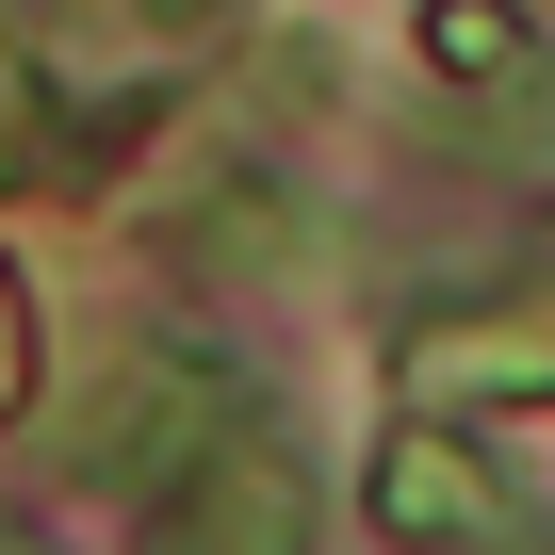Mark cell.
<instances>
[{
	"mask_svg": "<svg viewBox=\"0 0 555 555\" xmlns=\"http://www.w3.org/2000/svg\"><path fill=\"white\" fill-rule=\"evenodd\" d=\"M229 425H245L229 360H196V344H147V360H115V376L82 392V441H66V457H82L99 490L164 506V490H180V474H196V457H212Z\"/></svg>",
	"mask_w": 555,
	"mask_h": 555,
	"instance_id": "obj_1",
	"label": "cell"
},
{
	"mask_svg": "<svg viewBox=\"0 0 555 555\" xmlns=\"http://www.w3.org/2000/svg\"><path fill=\"white\" fill-rule=\"evenodd\" d=\"M376 522L409 555H522V490L457 441V425H392L376 441Z\"/></svg>",
	"mask_w": 555,
	"mask_h": 555,
	"instance_id": "obj_2",
	"label": "cell"
},
{
	"mask_svg": "<svg viewBox=\"0 0 555 555\" xmlns=\"http://www.w3.org/2000/svg\"><path fill=\"white\" fill-rule=\"evenodd\" d=\"M392 392H409V409L555 392V295H474V311H425V327L392 344Z\"/></svg>",
	"mask_w": 555,
	"mask_h": 555,
	"instance_id": "obj_3",
	"label": "cell"
},
{
	"mask_svg": "<svg viewBox=\"0 0 555 555\" xmlns=\"http://www.w3.org/2000/svg\"><path fill=\"white\" fill-rule=\"evenodd\" d=\"M164 539H180V555H295V539H311V474H295V441L229 425V441L164 490Z\"/></svg>",
	"mask_w": 555,
	"mask_h": 555,
	"instance_id": "obj_4",
	"label": "cell"
},
{
	"mask_svg": "<svg viewBox=\"0 0 555 555\" xmlns=\"http://www.w3.org/2000/svg\"><path fill=\"white\" fill-rule=\"evenodd\" d=\"M425 66L490 99V82H522V66H539V34L506 17V0H425Z\"/></svg>",
	"mask_w": 555,
	"mask_h": 555,
	"instance_id": "obj_5",
	"label": "cell"
},
{
	"mask_svg": "<svg viewBox=\"0 0 555 555\" xmlns=\"http://www.w3.org/2000/svg\"><path fill=\"white\" fill-rule=\"evenodd\" d=\"M17 376H34V327H17V278H0V409H17Z\"/></svg>",
	"mask_w": 555,
	"mask_h": 555,
	"instance_id": "obj_6",
	"label": "cell"
},
{
	"mask_svg": "<svg viewBox=\"0 0 555 555\" xmlns=\"http://www.w3.org/2000/svg\"><path fill=\"white\" fill-rule=\"evenodd\" d=\"M0 147H34V82H0Z\"/></svg>",
	"mask_w": 555,
	"mask_h": 555,
	"instance_id": "obj_7",
	"label": "cell"
}]
</instances>
